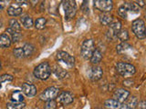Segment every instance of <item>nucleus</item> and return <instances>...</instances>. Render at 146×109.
<instances>
[{"instance_id": "f257e3e1", "label": "nucleus", "mask_w": 146, "mask_h": 109, "mask_svg": "<svg viewBox=\"0 0 146 109\" xmlns=\"http://www.w3.org/2000/svg\"><path fill=\"white\" fill-rule=\"evenodd\" d=\"M34 76L38 79L40 80H47L51 75V67L48 62L40 63L38 66H36L33 72Z\"/></svg>"}, {"instance_id": "f03ea898", "label": "nucleus", "mask_w": 146, "mask_h": 109, "mask_svg": "<svg viewBox=\"0 0 146 109\" xmlns=\"http://www.w3.org/2000/svg\"><path fill=\"white\" fill-rule=\"evenodd\" d=\"M116 71L123 77H131L136 73V68L131 64L119 62L116 65Z\"/></svg>"}, {"instance_id": "7ed1b4c3", "label": "nucleus", "mask_w": 146, "mask_h": 109, "mask_svg": "<svg viewBox=\"0 0 146 109\" xmlns=\"http://www.w3.org/2000/svg\"><path fill=\"white\" fill-rule=\"evenodd\" d=\"M95 50V44L92 39H86L83 41L80 48V54L84 59H90Z\"/></svg>"}, {"instance_id": "20e7f679", "label": "nucleus", "mask_w": 146, "mask_h": 109, "mask_svg": "<svg viewBox=\"0 0 146 109\" xmlns=\"http://www.w3.org/2000/svg\"><path fill=\"white\" fill-rule=\"evenodd\" d=\"M131 29L134 35L139 39H144L145 38V23L143 19H135L132 22Z\"/></svg>"}, {"instance_id": "39448f33", "label": "nucleus", "mask_w": 146, "mask_h": 109, "mask_svg": "<svg viewBox=\"0 0 146 109\" xmlns=\"http://www.w3.org/2000/svg\"><path fill=\"white\" fill-rule=\"evenodd\" d=\"M58 95H59V89L57 87H54V86H51V87H48L46 90H44L43 92L40 94L39 98L40 100H42V101L48 102V101H51V100L57 98Z\"/></svg>"}, {"instance_id": "423d86ee", "label": "nucleus", "mask_w": 146, "mask_h": 109, "mask_svg": "<svg viewBox=\"0 0 146 109\" xmlns=\"http://www.w3.org/2000/svg\"><path fill=\"white\" fill-rule=\"evenodd\" d=\"M63 7L65 11V18L67 20H70L75 16L77 11V5L75 1H64Z\"/></svg>"}, {"instance_id": "0eeeda50", "label": "nucleus", "mask_w": 146, "mask_h": 109, "mask_svg": "<svg viewBox=\"0 0 146 109\" xmlns=\"http://www.w3.org/2000/svg\"><path fill=\"white\" fill-rule=\"evenodd\" d=\"M94 7L103 13H110L113 7V2L111 0H97L94 1Z\"/></svg>"}, {"instance_id": "6e6552de", "label": "nucleus", "mask_w": 146, "mask_h": 109, "mask_svg": "<svg viewBox=\"0 0 146 109\" xmlns=\"http://www.w3.org/2000/svg\"><path fill=\"white\" fill-rule=\"evenodd\" d=\"M57 59L66 64L68 67H73L75 65V58L65 51H58L57 53Z\"/></svg>"}, {"instance_id": "1a4fd4ad", "label": "nucleus", "mask_w": 146, "mask_h": 109, "mask_svg": "<svg viewBox=\"0 0 146 109\" xmlns=\"http://www.w3.org/2000/svg\"><path fill=\"white\" fill-rule=\"evenodd\" d=\"M129 95H130V92L128 90L123 89V88H119L115 90V92H114L113 99L120 103H123L128 97H129Z\"/></svg>"}, {"instance_id": "9d476101", "label": "nucleus", "mask_w": 146, "mask_h": 109, "mask_svg": "<svg viewBox=\"0 0 146 109\" xmlns=\"http://www.w3.org/2000/svg\"><path fill=\"white\" fill-rule=\"evenodd\" d=\"M58 100L59 103L63 104V106H67V104H70L73 102L74 97H73L71 93L64 91V92L59 93V95H58Z\"/></svg>"}, {"instance_id": "9b49d317", "label": "nucleus", "mask_w": 146, "mask_h": 109, "mask_svg": "<svg viewBox=\"0 0 146 109\" xmlns=\"http://www.w3.org/2000/svg\"><path fill=\"white\" fill-rule=\"evenodd\" d=\"M102 75H103L102 68L95 66L90 68V73H89V77H90V79L92 81H98L102 78Z\"/></svg>"}, {"instance_id": "f8f14e48", "label": "nucleus", "mask_w": 146, "mask_h": 109, "mask_svg": "<svg viewBox=\"0 0 146 109\" xmlns=\"http://www.w3.org/2000/svg\"><path fill=\"white\" fill-rule=\"evenodd\" d=\"M22 93L25 94L27 97H33L36 94V87L33 84H22Z\"/></svg>"}, {"instance_id": "ddd939ff", "label": "nucleus", "mask_w": 146, "mask_h": 109, "mask_svg": "<svg viewBox=\"0 0 146 109\" xmlns=\"http://www.w3.org/2000/svg\"><path fill=\"white\" fill-rule=\"evenodd\" d=\"M138 104V100H137L136 97H128L124 102L121 103V109H135Z\"/></svg>"}, {"instance_id": "4468645a", "label": "nucleus", "mask_w": 146, "mask_h": 109, "mask_svg": "<svg viewBox=\"0 0 146 109\" xmlns=\"http://www.w3.org/2000/svg\"><path fill=\"white\" fill-rule=\"evenodd\" d=\"M121 29V21L116 20L112 21L110 24V29H109V34L111 37H116V35L118 34V32Z\"/></svg>"}, {"instance_id": "2eb2a0df", "label": "nucleus", "mask_w": 146, "mask_h": 109, "mask_svg": "<svg viewBox=\"0 0 146 109\" xmlns=\"http://www.w3.org/2000/svg\"><path fill=\"white\" fill-rule=\"evenodd\" d=\"M100 22L102 26H108L113 21V16L110 13H102L100 15Z\"/></svg>"}, {"instance_id": "dca6fc26", "label": "nucleus", "mask_w": 146, "mask_h": 109, "mask_svg": "<svg viewBox=\"0 0 146 109\" xmlns=\"http://www.w3.org/2000/svg\"><path fill=\"white\" fill-rule=\"evenodd\" d=\"M11 38L7 34L0 35V47L1 48H7L11 45Z\"/></svg>"}, {"instance_id": "f3484780", "label": "nucleus", "mask_w": 146, "mask_h": 109, "mask_svg": "<svg viewBox=\"0 0 146 109\" xmlns=\"http://www.w3.org/2000/svg\"><path fill=\"white\" fill-rule=\"evenodd\" d=\"M90 62L93 64V65H97V64H99L100 61H102V51H100V49H95L92 54H91L90 56Z\"/></svg>"}, {"instance_id": "a211bd4d", "label": "nucleus", "mask_w": 146, "mask_h": 109, "mask_svg": "<svg viewBox=\"0 0 146 109\" xmlns=\"http://www.w3.org/2000/svg\"><path fill=\"white\" fill-rule=\"evenodd\" d=\"M104 106L108 109H121V103L118 102L114 99H108L104 102Z\"/></svg>"}, {"instance_id": "6ab92c4d", "label": "nucleus", "mask_w": 146, "mask_h": 109, "mask_svg": "<svg viewBox=\"0 0 146 109\" xmlns=\"http://www.w3.org/2000/svg\"><path fill=\"white\" fill-rule=\"evenodd\" d=\"M6 31L9 34L8 35L10 36L11 42H13V43H17V42H18V41L20 40V38H21V34H20V32L15 31V30H12V29L9 28V27H8V28H7Z\"/></svg>"}, {"instance_id": "aec40b11", "label": "nucleus", "mask_w": 146, "mask_h": 109, "mask_svg": "<svg viewBox=\"0 0 146 109\" xmlns=\"http://www.w3.org/2000/svg\"><path fill=\"white\" fill-rule=\"evenodd\" d=\"M53 72H54L55 76L59 79H62L64 77H66V76H67V71L64 69L63 67L59 66H55L53 67Z\"/></svg>"}, {"instance_id": "412c9836", "label": "nucleus", "mask_w": 146, "mask_h": 109, "mask_svg": "<svg viewBox=\"0 0 146 109\" xmlns=\"http://www.w3.org/2000/svg\"><path fill=\"white\" fill-rule=\"evenodd\" d=\"M22 8L18 6H10L7 9V14L11 16H17L22 14Z\"/></svg>"}, {"instance_id": "4be33fe9", "label": "nucleus", "mask_w": 146, "mask_h": 109, "mask_svg": "<svg viewBox=\"0 0 146 109\" xmlns=\"http://www.w3.org/2000/svg\"><path fill=\"white\" fill-rule=\"evenodd\" d=\"M131 48V45H129L126 42H121V44H119L116 47V51L119 54H122L126 53L128 50H130Z\"/></svg>"}, {"instance_id": "5701e85b", "label": "nucleus", "mask_w": 146, "mask_h": 109, "mask_svg": "<svg viewBox=\"0 0 146 109\" xmlns=\"http://www.w3.org/2000/svg\"><path fill=\"white\" fill-rule=\"evenodd\" d=\"M21 23L25 28L29 29V28H31L32 26H33V19H32L31 16H29V15H25L21 18Z\"/></svg>"}, {"instance_id": "b1692460", "label": "nucleus", "mask_w": 146, "mask_h": 109, "mask_svg": "<svg viewBox=\"0 0 146 109\" xmlns=\"http://www.w3.org/2000/svg\"><path fill=\"white\" fill-rule=\"evenodd\" d=\"M22 48H23V51H24L25 56H27V57L31 56L35 51V47L32 44H29V43L25 44L24 47H23Z\"/></svg>"}, {"instance_id": "393cba45", "label": "nucleus", "mask_w": 146, "mask_h": 109, "mask_svg": "<svg viewBox=\"0 0 146 109\" xmlns=\"http://www.w3.org/2000/svg\"><path fill=\"white\" fill-rule=\"evenodd\" d=\"M11 100L12 102H23L24 101V95L21 91H14L11 94Z\"/></svg>"}, {"instance_id": "a878e982", "label": "nucleus", "mask_w": 146, "mask_h": 109, "mask_svg": "<svg viewBox=\"0 0 146 109\" xmlns=\"http://www.w3.org/2000/svg\"><path fill=\"white\" fill-rule=\"evenodd\" d=\"M26 104L24 102H9L7 104V109H24Z\"/></svg>"}, {"instance_id": "bb28decb", "label": "nucleus", "mask_w": 146, "mask_h": 109, "mask_svg": "<svg viewBox=\"0 0 146 109\" xmlns=\"http://www.w3.org/2000/svg\"><path fill=\"white\" fill-rule=\"evenodd\" d=\"M116 37L120 39L121 42H126L127 40H129V33L126 29H121L118 32Z\"/></svg>"}, {"instance_id": "cd10ccee", "label": "nucleus", "mask_w": 146, "mask_h": 109, "mask_svg": "<svg viewBox=\"0 0 146 109\" xmlns=\"http://www.w3.org/2000/svg\"><path fill=\"white\" fill-rule=\"evenodd\" d=\"M123 7H124L127 11H133L135 13H139L140 11V8L139 7L137 6V4L135 2H130V3H124L123 5Z\"/></svg>"}, {"instance_id": "c85d7f7f", "label": "nucleus", "mask_w": 146, "mask_h": 109, "mask_svg": "<svg viewBox=\"0 0 146 109\" xmlns=\"http://www.w3.org/2000/svg\"><path fill=\"white\" fill-rule=\"evenodd\" d=\"M46 24H47V19L45 17H39L35 21V27L38 30H42L45 28Z\"/></svg>"}, {"instance_id": "c756f323", "label": "nucleus", "mask_w": 146, "mask_h": 109, "mask_svg": "<svg viewBox=\"0 0 146 109\" xmlns=\"http://www.w3.org/2000/svg\"><path fill=\"white\" fill-rule=\"evenodd\" d=\"M9 28L12 29V30L20 32V30H21V26H20V24L18 23V21L17 19L13 18V19H11L10 21H9Z\"/></svg>"}, {"instance_id": "7c9ffc66", "label": "nucleus", "mask_w": 146, "mask_h": 109, "mask_svg": "<svg viewBox=\"0 0 146 109\" xmlns=\"http://www.w3.org/2000/svg\"><path fill=\"white\" fill-rule=\"evenodd\" d=\"M14 79L13 76L11 75H8V74H4L2 76H0V88L2 87V83L4 82H10Z\"/></svg>"}, {"instance_id": "2f4dec72", "label": "nucleus", "mask_w": 146, "mask_h": 109, "mask_svg": "<svg viewBox=\"0 0 146 109\" xmlns=\"http://www.w3.org/2000/svg\"><path fill=\"white\" fill-rule=\"evenodd\" d=\"M13 54H14V56L17 57V58H23L25 57V54H24V51H23V48L22 47H17L13 50Z\"/></svg>"}, {"instance_id": "473e14b6", "label": "nucleus", "mask_w": 146, "mask_h": 109, "mask_svg": "<svg viewBox=\"0 0 146 109\" xmlns=\"http://www.w3.org/2000/svg\"><path fill=\"white\" fill-rule=\"evenodd\" d=\"M118 14H119V16H120L121 17H122V18H124V19H125V18H127V16H128V11L123 6L119 7Z\"/></svg>"}, {"instance_id": "72a5a7b5", "label": "nucleus", "mask_w": 146, "mask_h": 109, "mask_svg": "<svg viewBox=\"0 0 146 109\" xmlns=\"http://www.w3.org/2000/svg\"><path fill=\"white\" fill-rule=\"evenodd\" d=\"M56 108H57V103L54 100L48 101L45 106V109H56Z\"/></svg>"}, {"instance_id": "f704fd0d", "label": "nucleus", "mask_w": 146, "mask_h": 109, "mask_svg": "<svg viewBox=\"0 0 146 109\" xmlns=\"http://www.w3.org/2000/svg\"><path fill=\"white\" fill-rule=\"evenodd\" d=\"M137 106H139V109H146V103H145V101H141V102H139V104H137Z\"/></svg>"}, {"instance_id": "c9c22d12", "label": "nucleus", "mask_w": 146, "mask_h": 109, "mask_svg": "<svg viewBox=\"0 0 146 109\" xmlns=\"http://www.w3.org/2000/svg\"><path fill=\"white\" fill-rule=\"evenodd\" d=\"M137 6L138 7H144V4H145V1H137Z\"/></svg>"}, {"instance_id": "e433bc0d", "label": "nucleus", "mask_w": 146, "mask_h": 109, "mask_svg": "<svg viewBox=\"0 0 146 109\" xmlns=\"http://www.w3.org/2000/svg\"><path fill=\"white\" fill-rule=\"evenodd\" d=\"M3 8H4V4H2V2H0V11H1Z\"/></svg>"}, {"instance_id": "4c0bfd02", "label": "nucleus", "mask_w": 146, "mask_h": 109, "mask_svg": "<svg viewBox=\"0 0 146 109\" xmlns=\"http://www.w3.org/2000/svg\"><path fill=\"white\" fill-rule=\"evenodd\" d=\"M1 67H2V65H1V61H0V69H1Z\"/></svg>"}]
</instances>
